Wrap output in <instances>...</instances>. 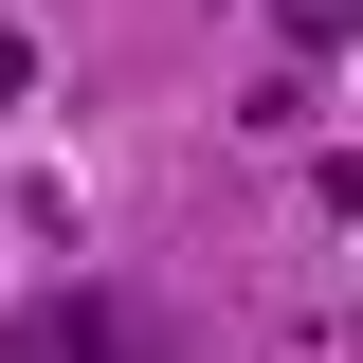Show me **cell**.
Returning <instances> with one entry per match:
<instances>
[{"mask_svg":"<svg viewBox=\"0 0 363 363\" xmlns=\"http://www.w3.org/2000/svg\"><path fill=\"white\" fill-rule=\"evenodd\" d=\"M0 363H182V345L128 309V291H55V309H18V327H0Z\"/></svg>","mask_w":363,"mask_h":363,"instance_id":"cell-1","label":"cell"},{"mask_svg":"<svg viewBox=\"0 0 363 363\" xmlns=\"http://www.w3.org/2000/svg\"><path fill=\"white\" fill-rule=\"evenodd\" d=\"M272 37H291V55H345V37H363V0H272Z\"/></svg>","mask_w":363,"mask_h":363,"instance_id":"cell-2","label":"cell"}]
</instances>
